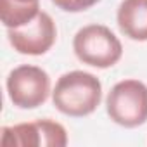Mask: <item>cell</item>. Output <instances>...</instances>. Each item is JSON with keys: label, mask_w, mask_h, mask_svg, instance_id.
<instances>
[{"label": "cell", "mask_w": 147, "mask_h": 147, "mask_svg": "<svg viewBox=\"0 0 147 147\" xmlns=\"http://www.w3.org/2000/svg\"><path fill=\"white\" fill-rule=\"evenodd\" d=\"M73 49L83 64L100 69L114 66L123 54V47L118 36L102 24H90L82 28L75 35Z\"/></svg>", "instance_id": "cell-2"}, {"label": "cell", "mask_w": 147, "mask_h": 147, "mask_svg": "<svg viewBox=\"0 0 147 147\" xmlns=\"http://www.w3.org/2000/svg\"><path fill=\"white\" fill-rule=\"evenodd\" d=\"M97 2H100V0H52V4H55L59 9L66 12H82L90 9Z\"/></svg>", "instance_id": "cell-9"}, {"label": "cell", "mask_w": 147, "mask_h": 147, "mask_svg": "<svg viewBox=\"0 0 147 147\" xmlns=\"http://www.w3.org/2000/svg\"><path fill=\"white\" fill-rule=\"evenodd\" d=\"M66 144L67 135L64 126L50 119H40L2 128V145L5 147H64Z\"/></svg>", "instance_id": "cell-5"}, {"label": "cell", "mask_w": 147, "mask_h": 147, "mask_svg": "<svg viewBox=\"0 0 147 147\" xmlns=\"http://www.w3.org/2000/svg\"><path fill=\"white\" fill-rule=\"evenodd\" d=\"M40 12L38 2H16V0H2L0 16L7 28H19L35 19Z\"/></svg>", "instance_id": "cell-8"}, {"label": "cell", "mask_w": 147, "mask_h": 147, "mask_svg": "<svg viewBox=\"0 0 147 147\" xmlns=\"http://www.w3.org/2000/svg\"><path fill=\"white\" fill-rule=\"evenodd\" d=\"M7 36L14 50L24 55H42L55 42L57 30L52 18L40 11L35 19L19 28H7Z\"/></svg>", "instance_id": "cell-6"}, {"label": "cell", "mask_w": 147, "mask_h": 147, "mask_svg": "<svg viewBox=\"0 0 147 147\" xmlns=\"http://www.w3.org/2000/svg\"><path fill=\"white\" fill-rule=\"evenodd\" d=\"M16 2H38V0H16Z\"/></svg>", "instance_id": "cell-10"}, {"label": "cell", "mask_w": 147, "mask_h": 147, "mask_svg": "<svg viewBox=\"0 0 147 147\" xmlns=\"http://www.w3.org/2000/svg\"><path fill=\"white\" fill-rule=\"evenodd\" d=\"M7 92L14 106L35 109L42 106L50 92V78L38 66H19L9 73Z\"/></svg>", "instance_id": "cell-4"}, {"label": "cell", "mask_w": 147, "mask_h": 147, "mask_svg": "<svg viewBox=\"0 0 147 147\" xmlns=\"http://www.w3.org/2000/svg\"><path fill=\"white\" fill-rule=\"evenodd\" d=\"M111 119L125 128H135L147 121V87L138 80L116 83L106 100Z\"/></svg>", "instance_id": "cell-3"}, {"label": "cell", "mask_w": 147, "mask_h": 147, "mask_svg": "<svg viewBox=\"0 0 147 147\" xmlns=\"http://www.w3.org/2000/svg\"><path fill=\"white\" fill-rule=\"evenodd\" d=\"M102 99V85L97 76L87 71L62 75L52 92L54 106L66 116L82 118L97 109Z\"/></svg>", "instance_id": "cell-1"}, {"label": "cell", "mask_w": 147, "mask_h": 147, "mask_svg": "<svg viewBox=\"0 0 147 147\" xmlns=\"http://www.w3.org/2000/svg\"><path fill=\"white\" fill-rule=\"evenodd\" d=\"M118 26L130 40L147 42V0H123L118 9Z\"/></svg>", "instance_id": "cell-7"}]
</instances>
